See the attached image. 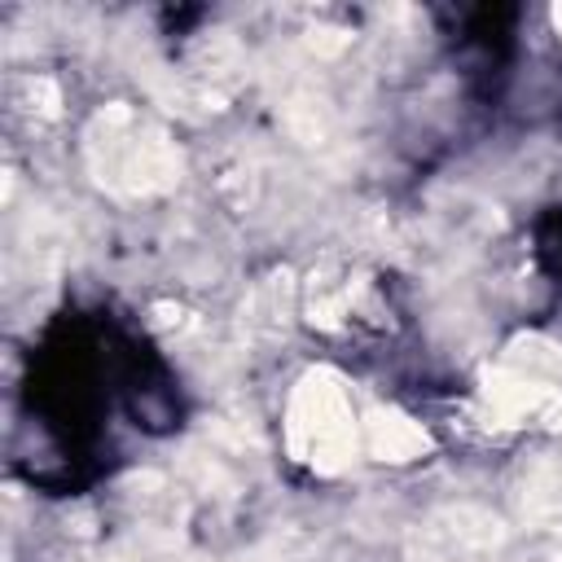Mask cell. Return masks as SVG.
<instances>
[{
    "instance_id": "cell-1",
    "label": "cell",
    "mask_w": 562,
    "mask_h": 562,
    "mask_svg": "<svg viewBox=\"0 0 562 562\" xmlns=\"http://www.w3.org/2000/svg\"><path fill=\"white\" fill-rule=\"evenodd\" d=\"M88 171L119 198H154L180 180V154L167 132L132 105H105L83 132Z\"/></svg>"
},
{
    "instance_id": "cell-2",
    "label": "cell",
    "mask_w": 562,
    "mask_h": 562,
    "mask_svg": "<svg viewBox=\"0 0 562 562\" xmlns=\"http://www.w3.org/2000/svg\"><path fill=\"white\" fill-rule=\"evenodd\" d=\"M285 448L316 474H338L360 448V422L338 373L307 369L285 408Z\"/></svg>"
},
{
    "instance_id": "cell-3",
    "label": "cell",
    "mask_w": 562,
    "mask_h": 562,
    "mask_svg": "<svg viewBox=\"0 0 562 562\" xmlns=\"http://www.w3.org/2000/svg\"><path fill=\"white\" fill-rule=\"evenodd\" d=\"M558 378H562V356L553 347H544L540 338L514 342L505 351V360L496 369H487V378H483L487 417L501 426H522V422L553 413L562 400Z\"/></svg>"
},
{
    "instance_id": "cell-4",
    "label": "cell",
    "mask_w": 562,
    "mask_h": 562,
    "mask_svg": "<svg viewBox=\"0 0 562 562\" xmlns=\"http://www.w3.org/2000/svg\"><path fill=\"white\" fill-rule=\"evenodd\" d=\"M307 316L321 329L347 334L351 325H364L378 316V294L364 272H356L347 263H329V268L312 272V281H307Z\"/></svg>"
},
{
    "instance_id": "cell-5",
    "label": "cell",
    "mask_w": 562,
    "mask_h": 562,
    "mask_svg": "<svg viewBox=\"0 0 562 562\" xmlns=\"http://www.w3.org/2000/svg\"><path fill=\"white\" fill-rule=\"evenodd\" d=\"M364 443L382 461H413L426 452V430L395 408H373L364 422Z\"/></svg>"
},
{
    "instance_id": "cell-6",
    "label": "cell",
    "mask_w": 562,
    "mask_h": 562,
    "mask_svg": "<svg viewBox=\"0 0 562 562\" xmlns=\"http://www.w3.org/2000/svg\"><path fill=\"white\" fill-rule=\"evenodd\" d=\"M18 105L26 110V114H57V105H61V92H57V83L48 79V75H26L22 83H18Z\"/></svg>"
},
{
    "instance_id": "cell-7",
    "label": "cell",
    "mask_w": 562,
    "mask_h": 562,
    "mask_svg": "<svg viewBox=\"0 0 562 562\" xmlns=\"http://www.w3.org/2000/svg\"><path fill=\"white\" fill-rule=\"evenodd\" d=\"M553 26H558V35H562V4H553Z\"/></svg>"
}]
</instances>
